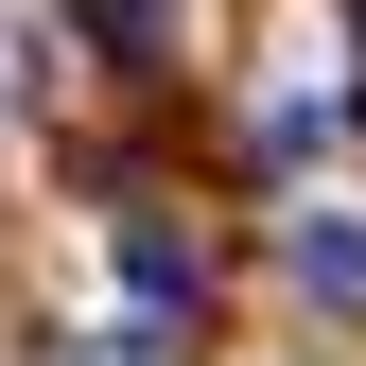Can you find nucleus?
<instances>
[{
  "mask_svg": "<svg viewBox=\"0 0 366 366\" xmlns=\"http://www.w3.org/2000/svg\"><path fill=\"white\" fill-rule=\"evenodd\" d=\"M297 297H332V314H366V227H297Z\"/></svg>",
  "mask_w": 366,
  "mask_h": 366,
  "instance_id": "1",
  "label": "nucleus"
},
{
  "mask_svg": "<svg viewBox=\"0 0 366 366\" xmlns=\"http://www.w3.org/2000/svg\"><path fill=\"white\" fill-rule=\"evenodd\" d=\"M122 280H140V314H174V297H192V244H174V227H140V244H122Z\"/></svg>",
  "mask_w": 366,
  "mask_h": 366,
  "instance_id": "2",
  "label": "nucleus"
}]
</instances>
